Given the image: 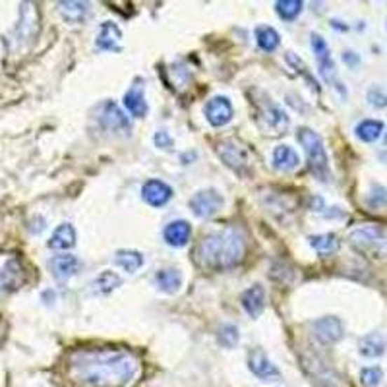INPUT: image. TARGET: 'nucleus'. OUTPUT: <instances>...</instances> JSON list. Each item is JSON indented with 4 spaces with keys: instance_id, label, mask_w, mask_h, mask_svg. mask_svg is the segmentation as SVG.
<instances>
[{
    "instance_id": "nucleus-31",
    "label": "nucleus",
    "mask_w": 387,
    "mask_h": 387,
    "mask_svg": "<svg viewBox=\"0 0 387 387\" xmlns=\"http://www.w3.org/2000/svg\"><path fill=\"white\" fill-rule=\"evenodd\" d=\"M310 246L314 248L320 256H330L333 252H337L339 248V240L337 236L333 233H323V234H312L310 238Z\"/></svg>"
},
{
    "instance_id": "nucleus-28",
    "label": "nucleus",
    "mask_w": 387,
    "mask_h": 387,
    "mask_svg": "<svg viewBox=\"0 0 387 387\" xmlns=\"http://www.w3.org/2000/svg\"><path fill=\"white\" fill-rule=\"evenodd\" d=\"M58 12L68 24H81L89 14V4L88 2H76V0L58 2Z\"/></svg>"
},
{
    "instance_id": "nucleus-38",
    "label": "nucleus",
    "mask_w": 387,
    "mask_h": 387,
    "mask_svg": "<svg viewBox=\"0 0 387 387\" xmlns=\"http://www.w3.org/2000/svg\"><path fill=\"white\" fill-rule=\"evenodd\" d=\"M154 144L163 149V151H170L172 149V145H175V140L170 137V134L167 130H157L154 136Z\"/></svg>"
},
{
    "instance_id": "nucleus-40",
    "label": "nucleus",
    "mask_w": 387,
    "mask_h": 387,
    "mask_svg": "<svg viewBox=\"0 0 387 387\" xmlns=\"http://www.w3.org/2000/svg\"><path fill=\"white\" fill-rule=\"evenodd\" d=\"M379 161L383 163V165H387V149H383V151H379Z\"/></svg>"
},
{
    "instance_id": "nucleus-26",
    "label": "nucleus",
    "mask_w": 387,
    "mask_h": 387,
    "mask_svg": "<svg viewBox=\"0 0 387 387\" xmlns=\"http://www.w3.org/2000/svg\"><path fill=\"white\" fill-rule=\"evenodd\" d=\"M118 287H122V277L116 271H111V269L101 271L91 281V292L97 294V297H107V294H111Z\"/></svg>"
},
{
    "instance_id": "nucleus-39",
    "label": "nucleus",
    "mask_w": 387,
    "mask_h": 387,
    "mask_svg": "<svg viewBox=\"0 0 387 387\" xmlns=\"http://www.w3.org/2000/svg\"><path fill=\"white\" fill-rule=\"evenodd\" d=\"M343 62L351 66V68H355V66L360 62V57H358L356 53H353V50H345V53H343Z\"/></svg>"
},
{
    "instance_id": "nucleus-7",
    "label": "nucleus",
    "mask_w": 387,
    "mask_h": 387,
    "mask_svg": "<svg viewBox=\"0 0 387 387\" xmlns=\"http://www.w3.org/2000/svg\"><path fill=\"white\" fill-rule=\"evenodd\" d=\"M217 155L221 157V161L225 163L229 169H233L234 172H238V175L250 172V154L240 142L223 140L217 145Z\"/></svg>"
},
{
    "instance_id": "nucleus-24",
    "label": "nucleus",
    "mask_w": 387,
    "mask_h": 387,
    "mask_svg": "<svg viewBox=\"0 0 387 387\" xmlns=\"http://www.w3.org/2000/svg\"><path fill=\"white\" fill-rule=\"evenodd\" d=\"M387 339L381 333H368L358 341V353L364 358H379L386 355Z\"/></svg>"
},
{
    "instance_id": "nucleus-32",
    "label": "nucleus",
    "mask_w": 387,
    "mask_h": 387,
    "mask_svg": "<svg viewBox=\"0 0 387 387\" xmlns=\"http://www.w3.org/2000/svg\"><path fill=\"white\" fill-rule=\"evenodd\" d=\"M304 2L302 0H279L275 2V12L283 22H292L300 16Z\"/></svg>"
},
{
    "instance_id": "nucleus-8",
    "label": "nucleus",
    "mask_w": 387,
    "mask_h": 387,
    "mask_svg": "<svg viewBox=\"0 0 387 387\" xmlns=\"http://www.w3.org/2000/svg\"><path fill=\"white\" fill-rule=\"evenodd\" d=\"M223 203H225V200H223V196H221L219 190H215V188H205V190H200V192L194 194L188 205H190V210H192L196 217L210 219L213 215H217L221 208H223Z\"/></svg>"
},
{
    "instance_id": "nucleus-23",
    "label": "nucleus",
    "mask_w": 387,
    "mask_h": 387,
    "mask_svg": "<svg viewBox=\"0 0 387 387\" xmlns=\"http://www.w3.org/2000/svg\"><path fill=\"white\" fill-rule=\"evenodd\" d=\"M37 32V10L33 4H22V18L16 29V41H29Z\"/></svg>"
},
{
    "instance_id": "nucleus-10",
    "label": "nucleus",
    "mask_w": 387,
    "mask_h": 387,
    "mask_svg": "<svg viewBox=\"0 0 387 387\" xmlns=\"http://www.w3.org/2000/svg\"><path fill=\"white\" fill-rule=\"evenodd\" d=\"M97 121L101 122V126L109 132H116V134H130L132 124H130L128 116L122 113V109L113 101H105L97 109Z\"/></svg>"
},
{
    "instance_id": "nucleus-17",
    "label": "nucleus",
    "mask_w": 387,
    "mask_h": 387,
    "mask_svg": "<svg viewBox=\"0 0 387 387\" xmlns=\"http://www.w3.org/2000/svg\"><path fill=\"white\" fill-rule=\"evenodd\" d=\"M24 281V269L18 259H8L0 267V297H6L12 290H16Z\"/></svg>"
},
{
    "instance_id": "nucleus-2",
    "label": "nucleus",
    "mask_w": 387,
    "mask_h": 387,
    "mask_svg": "<svg viewBox=\"0 0 387 387\" xmlns=\"http://www.w3.org/2000/svg\"><path fill=\"white\" fill-rule=\"evenodd\" d=\"M196 258L200 266L213 271L233 269L246 258V236L234 226L205 234L196 248Z\"/></svg>"
},
{
    "instance_id": "nucleus-29",
    "label": "nucleus",
    "mask_w": 387,
    "mask_h": 387,
    "mask_svg": "<svg viewBox=\"0 0 387 387\" xmlns=\"http://www.w3.org/2000/svg\"><path fill=\"white\" fill-rule=\"evenodd\" d=\"M381 132H383V122L374 121V118H366V121L358 122L355 128L356 137L364 144H374L376 140L381 137Z\"/></svg>"
},
{
    "instance_id": "nucleus-18",
    "label": "nucleus",
    "mask_w": 387,
    "mask_h": 387,
    "mask_svg": "<svg viewBox=\"0 0 387 387\" xmlns=\"http://www.w3.org/2000/svg\"><path fill=\"white\" fill-rule=\"evenodd\" d=\"M240 304L250 318H259L266 310V289L262 285H254L240 294Z\"/></svg>"
},
{
    "instance_id": "nucleus-34",
    "label": "nucleus",
    "mask_w": 387,
    "mask_h": 387,
    "mask_svg": "<svg viewBox=\"0 0 387 387\" xmlns=\"http://www.w3.org/2000/svg\"><path fill=\"white\" fill-rule=\"evenodd\" d=\"M366 203L370 205L372 210L378 208H386L387 205V188L381 184H372L370 192L366 196Z\"/></svg>"
},
{
    "instance_id": "nucleus-36",
    "label": "nucleus",
    "mask_w": 387,
    "mask_h": 387,
    "mask_svg": "<svg viewBox=\"0 0 387 387\" xmlns=\"http://www.w3.org/2000/svg\"><path fill=\"white\" fill-rule=\"evenodd\" d=\"M383 379V370L379 366H368L360 370V381L366 387H378Z\"/></svg>"
},
{
    "instance_id": "nucleus-27",
    "label": "nucleus",
    "mask_w": 387,
    "mask_h": 387,
    "mask_svg": "<svg viewBox=\"0 0 387 387\" xmlns=\"http://www.w3.org/2000/svg\"><path fill=\"white\" fill-rule=\"evenodd\" d=\"M145 264V258L142 252L137 250H116L114 254V266L121 267L122 271L134 275L140 271Z\"/></svg>"
},
{
    "instance_id": "nucleus-37",
    "label": "nucleus",
    "mask_w": 387,
    "mask_h": 387,
    "mask_svg": "<svg viewBox=\"0 0 387 387\" xmlns=\"http://www.w3.org/2000/svg\"><path fill=\"white\" fill-rule=\"evenodd\" d=\"M368 103L374 109H386L387 107V93L381 91V88H372L368 91Z\"/></svg>"
},
{
    "instance_id": "nucleus-25",
    "label": "nucleus",
    "mask_w": 387,
    "mask_h": 387,
    "mask_svg": "<svg viewBox=\"0 0 387 387\" xmlns=\"http://www.w3.org/2000/svg\"><path fill=\"white\" fill-rule=\"evenodd\" d=\"M154 283L157 289L165 292V294H175L182 287V273L180 269L169 267V269H159L154 275Z\"/></svg>"
},
{
    "instance_id": "nucleus-6",
    "label": "nucleus",
    "mask_w": 387,
    "mask_h": 387,
    "mask_svg": "<svg viewBox=\"0 0 387 387\" xmlns=\"http://www.w3.org/2000/svg\"><path fill=\"white\" fill-rule=\"evenodd\" d=\"M310 45H312V50H314L315 60H318V70H320V76L323 80L327 81L330 86H333V89H337L339 95L347 97V89L343 88V83L339 81L337 78V68H335V62L331 58V50L327 47V43L323 39L320 33H312L310 37Z\"/></svg>"
},
{
    "instance_id": "nucleus-5",
    "label": "nucleus",
    "mask_w": 387,
    "mask_h": 387,
    "mask_svg": "<svg viewBox=\"0 0 387 387\" xmlns=\"http://www.w3.org/2000/svg\"><path fill=\"white\" fill-rule=\"evenodd\" d=\"M256 121H258L259 128L271 136L283 134L290 124L287 111H283V107L277 105L271 97H264L256 101Z\"/></svg>"
},
{
    "instance_id": "nucleus-19",
    "label": "nucleus",
    "mask_w": 387,
    "mask_h": 387,
    "mask_svg": "<svg viewBox=\"0 0 387 387\" xmlns=\"http://www.w3.org/2000/svg\"><path fill=\"white\" fill-rule=\"evenodd\" d=\"M121 39V27L114 24V22H103L101 27H99V33H97L95 47L99 48V50H113V53H118L122 48Z\"/></svg>"
},
{
    "instance_id": "nucleus-20",
    "label": "nucleus",
    "mask_w": 387,
    "mask_h": 387,
    "mask_svg": "<svg viewBox=\"0 0 387 387\" xmlns=\"http://www.w3.org/2000/svg\"><path fill=\"white\" fill-rule=\"evenodd\" d=\"M190 236H192V226L184 219L172 221L163 231V238L172 248H182V246H186L190 242Z\"/></svg>"
},
{
    "instance_id": "nucleus-14",
    "label": "nucleus",
    "mask_w": 387,
    "mask_h": 387,
    "mask_svg": "<svg viewBox=\"0 0 387 387\" xmlns=\"http://www.w3.org/2000/svg\"><path fill=\"white\" fill-rule=\"evenodd\" d=\"M172 188L167 182H163L159 178H149L142 186V198L147 205L151 208H163L172 200Z\"/></svg>"
},
{
    "instance_id": "nucleus-30",
    "label": "nucleus",
    "mask_w": 387,
    "mask_h": 387,
    "mask_svg": "<svg viewBox=\"0 0 387 387\" xmlns=\"http://www.w3.org/2000/svg\"><path fill=\"white\" fill-rule=\"evenodd\" d=\"M256 43L262 50L266 53H273L275 48L281 45V37L275 27L271 25H258L256 27Z\"/></svg>"
},
{
    "instance_id": "nucleus-3",
    "label": "nucleus",
    "mask_w": 387,
    "mask_h": 387,
    "mask_svg": "<svg viewBox=\"0 0 387 387\" xmlns=\"http://www.w3.org/2000/svg\"><path fill=\"white\" fill-rule=\"evenodd\" d=\"M297 140L302 145L304 154L308 157V167L312 170L320 182H331V169H330V157L325 151L322 136L310 128H299L297 132Z\"/></svg>"
},
{
    "instance_id": "nucleus-4",
    "label": "nucleus",
    "mask_w": 387,
    "mask_h": 387,
    "mask_svg": "<svg viewBox=\"0 0 387 387\" xmlns=\"http://www.w3.org/2000/svg\"><path fill=\"white\" fill-rule=\"evenodd\" d=\"M348 242L356 250L368 254L372 258H386L387 256V231L378 225L358 226L348 234Z\"/></svg>"
},
{
    "instance_id": "nucleus-21",
    "label": "nucleus",
    "mask_w": 387,
    "mask_h": 387,
    "mask_svg": "<svg viewBox=\"0 0 387 387\" xmlns=\"http://www.w3.org/2000/svg\"><path fill=\"white\" fill-rule=\"evenodd\" d=\"M47 246L50 250H58V252H66L76 246V229H74L72 223H62L58 225L50 238H48Z\"/></svg>"
},
{
    "instance_id": "nucleus-12",
    "label": "nucleus",
    "mask_w": 387,
    "mask_h": 387,
    "mask_svg": "<svg viewBox=\"0 0 387 387\" xmlns=\"http://www.w3.org/2000/svg\"><path fill=\"white\" fill-rule=\"evenodd\" d=\"M233 103L229 101V97L217 95L208 101L205 105V118L210 122L213 128H221V126H226L229 122L233 121Z\"/></svg>"
},
{
    "instance_id": "nucleus-9",
    "label": "nucleus",
    "mask_w": 387,
    "mask_h": 387,
    "mask_svg": "<svg viewBox=\"0 0 387 387\" xmlns=\"http://www.w3.org/2000/svg\"><path fill=\"white\" fill-rule=\"evenodd\" d=\"M302 362L312 381H315L320 387H345V381L339 376V372L333 370L320 356H308V358H302Z\"/></svg>"
},
{
    "instance_id": "nucleus-22",
    "label": "nucleus",
    "mask_w": 387,
    "mask_h": 387,
    "mask_svg": "<svg viewBox=\"0 0 387 387\" xmlns=\"http://www.w3.org/2000/svg\"><path fill=\"white\" fill-rule=\"evenodd\" d=\"M271 163L277 170H283V172H290V170L299 169L300 157L299 154L290 147V145L283 144L277 145L271 154Z\"/></svg>"
},
{
    "instance_id": "nucleus-13",
    "label": "nucleus",
    "mask_w": 387,
    "mask_h": 387,
    "mask_svg": "<svg viewBox=\"0 0 387 387\" xmlns=\"http://www.w3.org/2000/svg\"><path fill=\"white\" fill-rule=\"evenodd\" d=\"M122 103H124V109L128 111L134 118H144L149 107H147V101H145V81L142 78H136L134 83L130 86V89L122 97Z\"/></svg>"
},
{
    "instance_id": "nucleus-1",
    "label": "nucleus",
    "mask_w": 387,
    "mask_h": 387,
    "mask_svg": "<svg viewBox=\"0 0 387 387\" xmlns=\"http://www.w3.org/2000/svg\"><path fill=\"white\" fill-rule=\"evenodd\" d=\"M140 372L137 358L118 348H83L70 356V376L83 387H128Z\"/></svg>"
},
{
    "instance_id": "nucleus-33",
    "label": "nucleus",
    "mask_w": 387,
    "mask_h": 387,
    "mask_svg": "<svg viewBox=\"0 0 387 387\" xmlns=\"http://www.w3.org/2000/svg\"><path fill=\"white\" fill-rule=\"evenodd\" d=\"M240 341V333L234 323H223L217 331V343L223 348H234Z\"/></svg>"
},
{
    "instance_id": "nucleus-41",
    "label": "nucleus",
    "mask_w": 387,
    "mask_h": 387,
    "mask_svg": "<svg viewBox=\"0 0 387 387\" xmlns=\"http://www.w3.org/2000/svg\"><path fill=\"white\" fill-rule=\"evenodd\" d=\"M386 144H387V134H386Z\"/></svg>"
},
{
    "instance_id": "nucleus-15",
    "label": "nucleus",
    "mask_w": 387,
    "mask_h": 387,
    "mask_svg": "<svg viewBox=\"0 0 387 387\" xmlns=\"http://www.w3.org/2000/svg\"><path fill=\"white\" fill-rule=\"evenodd\" d=\"M248 368L250 372L259 379H279L281 378V372L275 366L273 360L262 351V348H252L248 353Z\"/></svg>"
},
{
    "instance_id": "nucleus-11",
    "label": "nucleus",
    "mask_w": 387,
    "mask_h": 387,
    "mask_svg": "<svg viewBox=\"0 0 387 387\" xmlns=\"http://www.w3.org/2000/svg\"><path fill=\"white\" fill-rule=\"evenodd\" d=\"M312 333H314L318 343L335 345L345 335V327H343V322L339 318H335V315H323V318H318L312 323Z\"/></svg>"
},
{
    "instance_id": "nucleus-16",
    "label": "nucleus",
    "mask_w": 387,
    "mask_h": 387,
    "mask_svg": "<svg viewBox=\"0 0 387 387\" xmlns=\"http://www.w3.org/2000/svg\"><path fill=\"white\" fill-rule=\"evenodd\" d=\"M48 269L57 281H68L74 275H78L81 269V262L72 254H58L48 259Z\"/></svg>"
},
{
    "instance_id": "nucleus-35",
    "label": "nucleus",
    "mask_w": 387,
    "mask_h": 387,
    "mask_svg": "<svg viewBox=\"0 0 387 387\" xmlns=\"http://www.w3.org/2000/svg\"><path fill=\"white\" fill-rule=\"evenodd\" d=\"M285 58H287V62H289V64L292 66L294 70H297V72L302 74V76L306 78L308 83H310V88L315 89V91H320V86H318V81H315L314 78H312V74L308 72V68H306V64L302 62V58L297 57L294 53H287V55H285Z\"/></svg>"
}]
</instances>
